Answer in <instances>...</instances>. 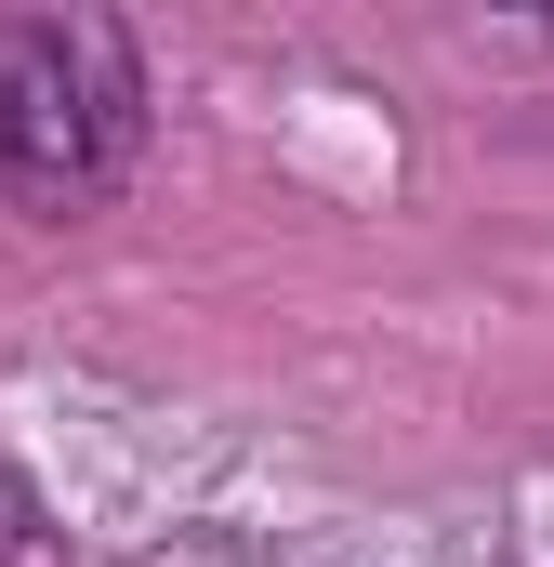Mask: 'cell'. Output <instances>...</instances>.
Returning <instances> with one entry per match:
<instances>
[{
  "label": "cell",
  "instance_id": "obj_1",
  "mask_svg": "<svg viewBox=\"0 0 554 567\" xmlns=\"http://www.w3.org/2000/svg\"><path fill=\"white\" fill-rule=\"evenodd\" d=\"M145 145V66L106 13H13L0 27V198L93 212Z\"/></svg>",
  "mask_w": 554,
  "mask_h": 567
}]
</instances>
